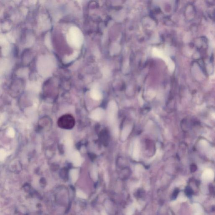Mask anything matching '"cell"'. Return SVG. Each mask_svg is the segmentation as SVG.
I'll return each mask as SVG.
<instances>
[{
	"label": "cell",
	"mask_w": 215,
	"mask_h": 215,
	"mask_svg": "<svg viewBox=\"0 0 215 215\" xmlns=\"http://www.w3.org/2000/svg\"><path fill=\"white\" fill-rule=\"evenodd\" d=\"M75 118L70 115H63L58 121V127L64 129H71L75 126Z\"/></svg>",
	"instance_id": "1"
},
{
	"label": "cell",
	"mask_w": 215,
	"mask_h": 215,
	"mask_svg": "<svg viewBox=\"0 0 215 215\" xmlns=\"http://www.w3.org/2000/svg\"><path fill=\"white\" fill-rule=\"evenodd\" d=\"M9 134L10 136H14V130H12V129H10L9 132Z\"/></svg>",
	"instance_id": "8"
},
{
	"label": "cell",
	"mask_w": 215,
	"mask_h": 215,
	"mask_svg": "<svg viewBox=\"0 0 215 215\" xmlns=\"http://www.w3.org/2000/svg\"><path fill=\"white\" fill-rule=\"evenodd\" d=\"M131 129L132 127L130 126H126V127L124 129L122 134V140H126L127 137H128L130 133Z\"/></svg>",
	"instance_id": "6"
},
{
	"label": "cell",
	"mask_w": 215,
	"mask_h": 215,
	"mask_svg": "<svg viewBox=\"0 0 215 215\" xmlns=\"http://www.w3.org/2000/svg\"><path fill=\"white\" fill-rule=\"evenodd\" d=\"M117 111V104L114 101H111L108 104V116L110 123L112 124L115 122Z\"/></svg>",
	"instance_id": "2"
},
{
	"label": "cell",
	"mask_w": 215,
	"mask_h": 215,
	"mask_svg": "<svg viewBox=\"0 0 215 215\" xmlns=\"http://www.w3.org/2000/svg\"><path fill=\"white\" fill-rule=\"evenodd\" d=\"M213 173L210 171H207L205 172L203 175V179L206 182L210 181L213 179Z\"/></svg>",
	"instance_id": "5"
},
{
	"label": "cell",
	"mask_w": 215,
	"mask_h": 215,
	"mask_svg": "<svg viewBox=\"0 0 215 215\" xmlns=\"http://www.w3.org/2000/svg\"><path fill=\"white\" fill-rule=\"evenodd\" d=\"M92 97L94 99L96 100H99L101 98V95L99 92L95 90L92 92Z\"/></svg>",
	"instance_id": "7"
},
{
	"label": "cell",
	"mask_w": 215,
	"mask_h": 215,
	"mask_svg": "<svg viewBox=\"0 0 215 215\" xmlns=\"http://www.w3.org/2000/svg\"><path fill=\"white\" fill-rule=\"evenodd\" d=\"M105 115V111L103 108H97L92 112L91 118L95 121H99L102 119Z\"/></svg>",
	"instance_id": "3"
},
{
	"label": "cell",
	"mask_w": 215,
	"mask_h": 215,
	"mask_svg": "<svg viewBox=\"0 0 215 215\" xmlns=\"http://www.w3.org/2000/svg\"><path fill=\"white\" fill-rule=\"evenodd\" d=\"M139 153H140V145L138 139L134 142L133 150L132 152L133 158L135 160H138L139 158Z\"/></svg>",
	"instance_id": "4"
},
{
	"label": "cell",
	"mask_w": 215,
	"mask_h": 215,
	"mask_svg": "<svg viewBox=\"0 0 215 215\" xmlns=\"http://www.w3.org/2000/svg\"><path fill=\"white\" fill-rule=\"evenodd\" d=\"M195 215H199V214L198 213H197V214H196Z\"/></svg>",
	"instance_id": "9"
}]
</instances>
